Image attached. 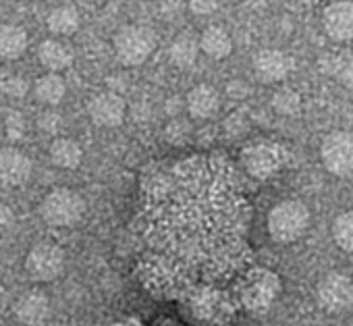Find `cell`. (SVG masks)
<instances>
[{"instance_id": "obj_1", "label": "cell", "mask_w": 353, "mask_h": 326, "mask_svg": "<svg viewBox=\"0 0 353 326\" xmlns=\"http://www.w3.org/2000/svg\"><path fill=\"white\" fill-rule=\"evenodd\" d=\"M312 214L299 200H283L268 212V233L276 243H293L310 229Z\"/></svg>"}, {"instance_id": "obj_5", "label": "cell", "mask_w": 353, "mask_h": 326, "mask_svg": "<svg viewBox=\"0 0 353 326\" xmlns=\"http://www.w3.org/2000/svg\"><path fill=\"white\" fill-rule=\"evenodd\" d=\"M318 305L328 314H343L353 307V281L345 272H326L316 287Z\"/></svg>"}, {"instance_id": "obj_3", "label": "cell", "mask_w": 353, "mask_h": 326, "mask_svg": "<svg viewBox=\"0 0 353 326\" xmlns=\"http://www.w3.org/2000/svg\"><path fill=\"white\" fill-rule=\"evenodd\" d=\"M40 214H42L44 223L50 227H57V229L73 227L83 218L85 202L77 192L59 187L42 200Z\"/></svg>"}, {"instance_id": "obj_2", "label": "cell", "mask_w": 353, "mask_h": 326, "mask_svg": "<svg viewBox=\"0 0 353 326\" xmlns=\"http://www.w3.org/2000/svg\"><path fill=\"white\" fill-rule=\"evenodd\" d=\"M112 48L125 67L143 65L156 50V34L145 26H125L112 38Z\"/></svg>"}, {"instance_id": "obj_10", "label": "cell", "mask_w": 353, "mask_h": 326, "mask_svg": "<svg viewBox=\"0 0 353 326\" xmlns=\"http://www.w3.org/2000/svg\"><path fill=\"white\" fill-rule=\"evenodd\" d=\"M293 71V59L276 48H264L254 57V73L262 83H281Z\"/></svg>"}, {"instance_id": "obj_32", "label": "cell", "mask_w": 353, "mask_h": 326, "mask_svg": "<svg viewBox=\"0 0 353 326\" xmlns=\"http://www.w3.org/2000/svg\"><path fill=\"white\" fill-rule=\"evenodd\" d=\"M183 106H185V102H181L179 98H172V100L166 102V112H170V114H179Z\"/></svg>"}, {"instance_id": "obj_28", "label": "cell", "mask_w": 353, "mask_h": 326, "mask_svg": "<svg viewBox=\"0 0 353 326\" xmlns=\"http://www.w3.org/2000/svg\"><path fill=\"white\" fill-rule=\"evenodd\" d=\"M38 127L44 131V133H50V135H57L61 129H63V116L57 112V110H46L38 116Z\"/></svg>"}, {"instance_id": "obj_4", "label": "cell", "mask_w": 353, "mask_h": 326, "mask_svg": "<svg viewBox=\"0 0 353 326\" xmlns=\"http://www.w3.org/2000/svg\"><path fill=\"white\" fill-rule=\"evenodd\" d=\"M320 160L324 169L334 177L353 175V131L336 129L330 131L320 145Z\"/></svg>"}, {"instance_id": "obj_17", "label": "cell", "mask_w": 353, "mask_h": 326, "mask_svg": "<svg viewBox=\"0 0 353 326\" xmlns=\"http://www.w3.org/2000/svg\"><path fill=\"white\" fill-rule=\"evenodd\" d=\"M198 42H200V50L214 61H223L233 52V40L229 32L221 26H208L198 38Z\"/></svg>"}, {"instance_id": "obj_15", "label": "cell", "mask_w": 353, "mask_h": 326, "mask_svg": "<svg viewBox=\"0 0 353 326\" xmlns=\"http://www.w3.org/2000/svg\"><path fill=\"white\" fill-rule=\"evenodd\" d=\"M322 75L334 79L339 85L353 92V54L351 52H328L318 61Z\"/></svg>"}, {"instance_id": "obj_7", "label": "cell", "mask_w": 353, "mask_h": 326, "mask_svg": "<svg viewBox=\"0 0 353 326\" xmlns=\"http://www.w3.org/2000/svg\"><path fill=\"white\" fill-rule=\"evenodd\" d=\"M26 270L34 281H54L65 270V252L57 243H38L26 258Z\"/></svg>"}, {"instance_id": "obj_22", "label": "cell", "mask_w": 353, "mask_h": 326, "mask_svg": "<svg viewBox=\"0 0 353 326\" xmlns=\"http://www.w3.org/2000/svg\"><path fill=\"white\" fill-rule=\"evenodd\" d=\"M34 94H36V100L46 104V106H57L63 102L65 94H67V83L65 79L59 75V73H46L42 75L36 85H34Z\"/></svg>"}, {"instance_id": "obj_19", "label": "cell", "mask_w": 353, "mask_h": 326, "mask_svg": "<svg viewBox=\"0 0 353 326\" xmlns=\"http://www.w3.org/2000/svg\"><path fill=\"white\" fill-rule=\"evenodd\" d=\"M30 44L28 32L21 26L5 23L0 26V57L7 61H17L26 54Z\"/></svg>"}, {"instance_id": "obj_13", "label": "cell", "mask_w": 353, "mask_h": 326, "mask_svg": "<svg viewBox=\"0 0 353 326\" xmlns=\"http://www.w3.org/2000/svg\"><path fill=\"white\" fill-rule=\"evenodd\" d=\"M15 316L26 326H42L50 316V301L40 291H28L15 301Z\"/></svg>"}, {"instance_id": "obj_31", "label": "cell", "mask_w": 353, "mask_h": 326, "mask_svg": "<svg viewBox=\"0 0 353 326\" xmlns=\"http://www.w3.org/2000/svg\"><path fill=\"white\" fill-rule=\"evenodd\" d=\"M181 9H183V0H160V11L164 17L179 15Z\"/></svg>"}, {"instance_id": "obj_24", "label": "cell", "mask_w": 353, "mask_h": 326, "mask_svg": "<svg viewBox=\"0 0 353 326\" xmlns=\"http://www.w3.org/2000/svg\"><path fill=\"white\" fill-rule=\"evenodd\" d=\"M270 106L281 116H295L301 112V96H299V92H295L291 88H283V90L274 92Z\"/></svg>"}, {"instance_id": "obj_20", "label": "cell", "mask_w": 353, "mask_h": 326, "mask_svg": "<svg viewBox=\"0 0 353 326\" xmlns=\"http://www.w3.org/2000/svg\"><path fill=\"white\" fill-rule=\"evenodd\" d=\"M48 156H50V162L59 169H77L81 165V158H83V152L79 147V143L71 137H57L50 147H48Z\"/></svg>"}, {"instance_id": "obj_18", "label": "cell", "mask_w": 353, "mask_h": 326, "mask_svg": "<svg viewBox=\"0 0 353 326\" xmlns=\"http://www.w3.org/2000/svg\"><path fill=\"white\" fill-rule=\"evenodd\" d=\"M198 54H200V42L192 32L179 34L168 46V59L174 67H179V69L194 67L198 61Z\"/></svg>"}, {"instance_id": "obj_27", "label": "cell", "mask_w": 353, "mask_h": 326, "mask_svg": "<svg viewBox=\"0 0 353 326\" xmlns=\"http://www.w3.org/2000/svg\"><path fill=\"white\" fill-rule=\"evenodd\" d=\"M5 133L11 137V139H21L26 135V119L21 112L13 110L7 114L5 119Z\"/></svg>"}, {"instance_id": "obj_16", "label": "cell", "mask_w": 353, "mask_h": 326, "mask_svg": "<svg viewBox=\"0 0 353 326\" xmlns=\"http://www.w3.org/2000/svg\"><path fill=\"white\" fill-rule=\"evenodd\" d=\"M73 48L61 40H44L38 46V61L50 73H61L73 65Z\"/></svg>"}, {"instance_id": "obj_8", "label": "cell", "mask_w": 353, "mask_h": 326, "mask_svg": "<svg viewBox=\"0 0 353 326\" xmlns=\"http://www.w3.org/2000/svg\"><path fill=\"white\" fill-rule=\"evenodd\" d=\"M285 150L276 143H254L243 152L245 171L256 179H268L281 171Z\"/></svg>"}, {"instance_id": "obj_30", "label": "cell", "mask_w": 353, "mask_h": 326, "mask_svg": "<svg viewBox=\"0 0 353 326\" xmlns=\"http://www.w3.org/2000/svg\"><path fill=\"white\" fill-rule=\"evenodd\" d=\"M227 94L235 100H241V98H248L250 96V85L241 79H235L227 85Z\"/></svg>"}, {"instance_id": "obj_25", "label": "cell", "mask_w": 353, "mask_h": 326, "mask_svg": "<svg viewBox=\"0 0 353 326\" xmlns=\"http://www.w3.org/2000/svg\"><path fill=\"white\" fill-rule=\"evenodd\" d=\"M192 125L181 119H174L164 127V137L170 145H185L192 139Z\"/></svg>"}, {"instance_id": "obj_11", "label": "cell", "mask_w": 353, "mask_h": 326, "mask_svg": "<svg viewBox=\"0 0 353 326\" xmlns=\"http://www.w3.org/2000/svg\"><path fill=\"white\" fill-rule=\"evenodd\" d=\"M127 104L117 92L96 94L88 104V114L98 127H119L125 121Z\"/></svg>"}, {"instance_id": "obj_14", "label": "cell", "mask_w": 353, "mask_h": 326, "mask_svg": "<svg viewBox=\"0 0 353 326\" xmlns=\"http://www.w3.org/2000/svg\"><path fill=\"white\" fill-rule=\"evenodd\" d=\"M185 106L194 119H200V121L210 119L221 108V94L216 88H212L208 83L196 85L194 90H190V94L185 98Z\"/></svg>"}, {"instance_id": "obj_21", "label": "cell", "mask_w": 353, "mask_h": 326, "mask_svg": "<svg viewBox=\"0 0 353 326\" xmlns=\"http://www.w3.org/2000/svg\"><path fill=\"white\" fill-rule=\"evenodd\" d=\"M79 13L73 5L54 7L46 17V28L54 36H73L79 30Z\"/></svg>"}, {"instance_id": "obj_33", "label": "cell", "mask_w": 353, "mask_h": 326, "mask_svg": "<svg viewBox=\"0 0 353 326\" xmlns=\"http://www.w3.org/2000/svg\"><path fill=\"white\" fill-rule=\"evenodd\" d=\"M297 3H301V5H314L316 0H297Z\"/></svg>"}, {"instance_id": "obj_23", "label": "cell", "mask_w": 353, "mask_h": 326, "mask_svg": "<svg viewBox=\"0 0 353 326\" xmlns=\"http://www.w3.org/2000/svg\"><path fill=\"white\" fill-rule=\"evenodd\" d=\"M332 239L339 249L353 254V210L341 212L332 221Z\"/></svg>"}, {"instance_id": "obj_9", "label": "cell", "mask_w": 353, "mask_h": 326, "mask_svg": "<svg viewBox=\"0 0 353 326\" xmlns=\"http://www.w3.org/2000/svg\"><path fill=\"white\" fill-rule=\"evenodd\" d=\"M322 32L336 44L353 40V0H332L322 11Z\"/></svg>"}, {"instance_id": "obj_26", "label": "cell", "mask_w": 353, "mask_h": 326, "mask_svg": "<svg viewBox=\"0 0 353 326\" xmlns=\"http://www.w3.org/2000/svg\"><path fill=\"white\" fill-rule=\"evenodd\" d=\"M0 90H3L9 98L19 100V98H26V96H28V92H30V83H28L23 77L13 75V77H7L3 83H0Z\"/></svg>"}, {"instance_id": "obj_29", "label": "cell", "mask_w": 353, "mask_h": 326, "mask_svg": "<svg viewBox=\"0 0 353 326\" xmlns=\"http://www.w3.org/2000/svg\"><path fill=\"white\" fill-rule=\"evenodd\" d=\"M188 7L196 17H210L219 9V0H190Z\"/></svg>"}, {"instance_id": "obj_6", "label": "cell", "mask_w": 353, "mask_h": 326, "mask_svg": "<svg viewBox=\"0 0 353 326\" xmlns=\"http://www.w3.org/2000/svg\"><path fill=\"white\" fill-rule=\"evenodd\" d=\"M281 291V278L266 268L252 270L241 287V301L252 312H266Z\"/></svg>"}, {"instance_id": "obj_12", "label": "cell", "mask_w": 353, "mask_h": 326, "mask_svg": "<svg viewBox=\"0 0 353 326\" xmlns=\"http://www.w3.org/2000/svg\"><path fill=\"white\" fill-rule=\"evenodd\" d=\"M32 160L17 147L0 150V183L7 187H21L32 177Z\"/></svg>"}]
</instances>
